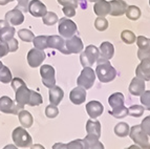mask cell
<instances>
[{"label":"cell","mask_w":150,"mask_h":149,"mask_svg":"<svg viewBox=\"0 0 150 149\" xmlns=\"http://www.w3.org/2000/svg\"><path fill=\"white\" fill-rule=\"evenodd\" d=\"M96 76L102 83L111 82L117 77V70L110 64L109 60L100 57L97 60V68H96Z\"/></svg>","instance_id":"obj_1"},{"label":"cell","mask_w":150,"mask_h":149,"mask_svg":"<svg viewBox=\"0 0 150 149\" xmlns=\"http://www.w3.org/2000/svg\"><path fill=\"white\" fill-rule=\"evenodd\" d=\"M108 104L112 108L109 114L117 119H123L128 116V109L124 106V96L121 92H115L108 98Z\"/></svg>","instance_id":"obj_2"},{"label":"cell","mask_w":150,"mask_h":149,"mask_svg":"<svg viewBox=\"0 0 150 149\" xmlns=\"http://www.w3.org/2000/svg\"><path fill=\"white\" fill-rule=\"evenodd\" d=\"M129 136L135 144L139 145L141 148L150 149V138L144 130L141 125H134L130 128Z\"/></svg>","instance_id":"obj_3"},{"label":"cell","mask_w":150,"mask_h":149,"mask_svg":"<svg viewBox=\"0 0 150 149\" xmlns=\"http://www.w3.org/2000/svg\"><path fill=\"white\" fill-rule=\"evenodd\" d=\"M80 62L83 67H91V65L97 62L100 56V50L95 45H88L85 47V50L80 53Z\"/></svg>","instance_id":"obj_4"},{"label":"cell","mask_w":150,"mask_h":149,"mask_svg":"<svg viewBox=\"0 0 150 149\" xmlns=\"http://www.w3.org/2000/svg\"><path fill=\"white\" fill-rule=\"evenodd\" d=\"M12 139L17 147L24 148V147L32 146V137L23 127H17L14 129L12 133Z\"/></svg>","instance_id":"obj_5"},{"label":"cell","mask_w":150,"mask_h":149,"mask_svg":"<svg viewBox=\"0 0 150 149\" xmlns=\"http://www.w3.org/2000/svg\"><path fill=\"white\" fill-rule=\"evenodd\" d=\"M77 31H78L77 24L74 22L73 20H70L69 18L65 17V18H61V19L59 20L58 32H59L61 37L68 39V38L73 37L74 35H76Z\"/></svg>","instance_id":"obj_6"},{"label":"cell","mask_w":150,"mask_h":149,"mask_svg":"<svg viewBox=\"0 0 150 149\" xmlns=\"http://www.w3.org/2000/svg\"><path fill=\"white\" fill-rule=\"evenodd\" d=\"M96 81V72L91 67H84L81 72L80 76L78 78L77 83L79 86L85 88V89H89L93 86Z\"/></svg>","instance_id":"obj_7"},{"label":"cell","mask_w":150,"mask_h":149,"mask_svg":"<svg viewBox=\"0 0 150 149\" xmlns=\"http://www.w3.org/2000/svg\"><path fill=\"white\" fill-rule=\"evenodd\" d=\"M23 109V106L17 104L8 96H3L0 98V111L4 114H18Z\"/></svg>","instance_id":"obj_8"},{"label":"cell","mask_w":150,"mask_h":149,"mask_svg":"<svg viewBox=\"0 0 150 149\" xmlns=\"http://www.w3.org/2000/svg\"><path fill=\"white\" fill-rule=\"evenodd\" d=\"M40 74L42 78V83L47 88H52L56 85L55 68L52 65L44 64L40 67Z\"/></svg>","instance_id":"obj_9"},{"label":"cell","mask_w":150,"mask_h":149,"mask_svg":"<svg viewBox=\"0 0 150 149\" xmlns=\"http://www.w3.org/2000/svg\"><path fill=\"white\" fill-rule=\"evenodd\" d=\"M65 50H66V55L80 54L84 50V45H83L81 38L74 35L73 37L66 39L65 40Z\"/></svg>","instance_id":"obj_10"},{"label":"cell","mask_w":150,"mask_h":149,"mask_svg":"<svg viewBox=\"0 0 150 149\" xmlns=\"http://www.w3.org/2000/svg\"><path fill=\"white\" fill-rule=\"evenodd\" d=\"M28 63L30 67L33 68H36V67H39L43 63V61L46 58L44 50H38L36 47L32 48L30 52L28 53Z\"/></svg>","instance_id":"obj_11"},{"label":"cell","mask_w":150,"mask_h":149,"mask_svg":"<svg viewBox=\"0 0 150 149\" xmlns=\"http://www.w3.org/2000/svg\"><path fill=\"white\" fill-rule=\"evenodd\" d=\"M137 45L139 47L138 58L140 60L150 59V39L144 36L137 37Z\"/></svg>","instance_id":"obj_12"},{"label":"cell","mask_w":150,"mask_h":149,"mask_svg":"<svg viewBox=\"0 0 150 149\" xmlns=\"http://www.w3.org/2000/svg\"><path fill=\"white\" fill-rule=\"evenodd\" d=\"M28 13L34 17H43L47 13V9L40 0H32L28 3Z\"/></svg>","instance_id":"obj_13"},{"label":"cell","mask_w":150,"mask_h":149,"mask_svg":"<svg viewBox=\"0 0 150 149\" xmlns=\"http://www.w3.org/2000/svg\"><path fill=\"white\" fill-rule=\"evenodd\" d=\"M5 20H6L11 25L17 26V25H20L23 23V21H24V14H23L20 10L14 8L13 10L8 11V12L5 14Z\"/></svg>","instance_id":"obj_14"},{"label":"cell","mask_w":150,"mask_h":149,"mask_svg":"<svg viewBox=\"0 0 150 149\" xmlns=\"http://www.w3.org/2000/svg\"><path fill=\"white\" fill-rule=\"evenodd\" d=\"M135 74L144 81H150V59L141 60V63L135 70Z\"/></svg>","instance_id":"obj_15"},{"label":"cell","mask_w":150,"mask_h":149,"mask_svg":"<svg viewBox=\"0 0 150 149\" xmlns=\"http://www.w3.org/2000/svg\"><path fill=\"white\" fill-rule=\"evenodd\" d=\"M47 45H48V48H54V50H57L60 53H62V54H64V55H66L65 40L61 36H57V35L48 36Z\"/></svg>","instance_id":"obj_16"},{"label":"cell","mask_w":150,"mask_h":149,"mask_svg":"<svg viewBox=\"0 0 150 149\" xmlns=\"http://www.w3.org/2000/svg\"><path fill=\"white\" fill-rule=\"evenodd\" d=\"M30 89H28L26 85H22L15 90V98H16V103L21 106L24 107V105L28 104V100H30Z\"/></svg>","instance_id":"obj_17"},{"label":"cell","mask_w":150,"mask_h":149,"mask_svg":"<svg viewBox=\"0 0 150 149\" xmlns=\"http://www.w3.org/2000/svg\"><path fill=\"white\" fill-rule=\"evenodd\" d=\"M110 3V13L111 16H122L126 13L127 3L124 0H111Z\"/></svg>","instance_id":"obj_18"},{"label":"cell","mask_w":150,"mask_h":149,"mask_svg":"<svg viewBox=\"0 0 150 149\" xmlns=\"http://www.w3.org/2000/svg\"><path fill=\"white\" fill-rule=\"evenodd\" d=\"M70 101L75 105H80L85 102L86 100V89L81 86L75 87L69 94Z\"/></svg>","instance_id":"obj_19"},{"label":"cell","mask_w":150,"mask_h":149,"mask_svg":"<svg viewBox=\"0 0 150 149\" xmlns=\"http://www.w3.org/2000/svg\"><path fill=\"white\" fill-rule=\"evenodd\" d=\"M104 107L99 101H90L86 104V111L91 119H97L103 114Z\"/></svg>","instance_id":"obj_20"},{"label":"cell","mask_w":150,"mask_h":149,"mask_svg":"<svg viewBox=\"0 0 150 149\" xmlns=\"http://www.w3.org/2000/svg\"><path fill=\"white\" fill-rule=\"evenodd\" d=\"M146 85L145 81L138 77H134L129 85V92L132 96H141L143 92H145Z\"/></svg>","instance_id":"obj_21"},{"label":"cell","mask_w":150,"mask_h":149,"mask_svg":"<svg viewBox=\"0 0 150 149\" xmlns=\"http://www.w3.org/2000/svg\"><path fill=\"white\" fill-rule=\"evenodd\" d=\"M93 12L98 17H106L110 13V3L106 0H98L93 5Z\"/></svg>","instance_id":"obj_22"},{"label":"cell","mask_w":150,"mask_h":149,"mask_svg":"<svg viewBox=\"0 0 150 149\" xmlns=\"http://www.w3.org/2000/svg\"><path fill=\"white\" fill-rule=\"evenodd\" d=\"M48 94H50V104L53 105H59L60 102L63 100V97H64V92L61 87L59 86H54L52 88H50V92H48Z\"/></svg>","instance_id":"obj_23"},{"label":"cell","mask_w":150,"mask_h":149,"mask_svg":"<svg viewBox=\"0 0 150 149\" xmlns=\"http://www.w3.org/2000/svg\"><path fill=\"white\" fill-rule=\"evenodd\" d=\"M99 50H100V57L107 60L111 59L113 57V54H115V47H113L112 43L108 42V41L101 43Z\"/></svg>","instance_id":"obj_24"},{"label":"cell","mask_w":150,"mask_h":149,"mask_svg":"<svg viewBox=\"0 0 150 149\" xmlns=\"http://www.w3.org/2000/svg\"><path fill=\"white\" fill-rule=\"evenodd\" d=\"M86 131L87 134H93L98 138L101 137V123L95 119H90L86 123Z\"/></svg>","instance_id":"obj_25"},{"label":"cell","mask_w":150,"mask_h":149,"mask_svg":"<svg viewBox=\"0 0 150 149\" xmlns=\"http://www.w3.org/2000/svg\"><path fill=\"white\" fill-rule=\"evenodd\" d=\"M18 118H19V121H20L21 125H22L24 128H30L33 125V122H34V119H33L32 114H30L26 110H21L19 114H18Z\"/></svg>","instance_id":"obj_26"},{"label":"cell","mask_w":150,"mask_h":149,"mask_svg":"<svg viewBox=\"0 0 150 149\" xmlns=\"http://www.w3.org/2000/svg\"><path fill=\"white\" fill-rule=\"evenodd\" d=\"M16 30L14 26H4V28H0V41H8L15 36Z\"/></svg>","instance_id":"obj_27"},{"label":"cell","mask_w":150,"mask_h":149,"mask_svg":"<svg viewBox=\"0 0 150 149\" xmlns=\"http://www.w3.org/2000/svg\"><path fill=\"white\" fill-rule=\"evenodd\" d=\"M130 128L129 125L126 122H121L119 124L115 125V133L118 136L119 138H125L129 134Z\"/></svg>","instance_id":"obj_28"},{"label":"cell","mask_w":150,"mask_h":149,"mask_svg":"<svg viewBox=\"0 0 150 149\" xmlns=\"http://www.w3.org/2000/svg\"><path fill=\"white\" fill-rule=\"evenodd\" d=\"M125 14L129 20H131V21H137V20H139L141 17V10H140V8L135 6V5H129V6H127V10H126Z\"/></svg>","instance_id":"obj_29"},{"label":"cell","mask_w":150,"mask_h":149,"mask_svg":"<svg viewBox=\"0 0 150 149\" xmlns=\"http://www.w3.org/2000/svg\"><path fill=\"white\" fill-rule=\"evenodd\" d=\"M47 38H48V36H45V35H41V36L35 37L34 40H33L34 46H35L36 48H38V50H44L45 48H48Z\"/></svg>","instance_id":"obj_30"},{"label":"cell","mask_w":150,"mask_h":149,"mask_svg":"<svg viewBox=\"0 0 150 149\" xmlns=\"http://www.w3.org/2000/svg\"><path fill=\"white\" fill-rule=\"evenodd\" d=\"M68 149H89L90 146L86 142L85 139L83 140H74L67 144Z\"/></svg>","instance_id":"obj_31"},{"label":"cell","mask_w":150,"mask_h":149,"mask_svg":"<svg viewBox=\"0 0 150 149\" xmlns=\"http://www.w3.org/2000/svg\"><path fill=\"white\" fill-rule=\"evenodd\" d=\"M42 21L45 25H47V26H52V25H54L57 22H59V18H58V16H57L56 13L47 12L42 17Z\"/></svg>","instance_id":"obj_32"},{"label":"cell","mask_w":150,"mask_h":149,"mask_svg":"<svg viewBox=\"0 0 150 149\" xmlns=\"http://www.w3.org/2000/svg\"><path fill=\"white\" fill-rule=\"evenodd\" d=\"M121 39L126 44H133V43H135L137 37H135V34L133 32L129 30H125L121 33Z\"/></svg>","instance_id":"obj_33"},{"label":"cell","mask_w":150,"mask_h":149,"mask_svg":"<svg viewBox=\"0 0 150 149\" xmlns=\"http://www.w3.org/2000/svg\"><path fill=\"white\" fill-rule=\"evenodd\" d=\"M12 72H11L10 68L8 66L3 65L2 68L0 70V82L8 84V83H10L12 81Z\"/></svg>","instance_id":"obj_34"},{"label":"cell","mask_w":150,"mask_h":149,"mask_svg":"<svg viewBox=\"0 0 150 149\" xmlns=\"http://www.w3.org/2000/svg\"><path fill=\"white\" fill-rule=\"evenodd\" d=\"M18 37L20 38L22 41H24V42H33V40L35 38V35H34V33L32 31L22 28V30L18 31Z\"/></svg>","instance_id":"obj_35"},{"label":"cell","mask_w":150,"mask_h":149,"mask_svg":"<svg viewBox=\"0 0 150 149\" xmlns=\"http://www.w3.org/2000/svg\"><path fill=\"white\" fill-rule=\"evenodd\" d=\"M43 99L41 97V94L37 92H34V90H30V100H28V105L30 106H37V105L42 104Z\"/></svg>","instance_id":"obj_36"},{"label":"cell","mask_w":150,"mask_h":149,"mask_svg":"<svg viewBox=\"0 0 150 149\" xmlns=\"http://www.w3.org/2000/svg\"><path fill=\"white\" fill-rule=\"evenodd\" d=\"M108 23L107 19L105 17H98L95 20V28H97L99 32H104L108 28Z\"/></svg>","instance_id":"obj_37"},{"label":"cell","mask_w":150,"mask_h":149,"mask_svg":"<svg viewBox=\"0 0 150 149\" xmlns=\"http://www.w3.org/2000/svg\"><path fill=\"white\" fill-rule=\"evenodd\" d=\"M144 109H145L144 106H141V105H131L128 108V114L131 117L139 118L144 114Z\"/></svg>","instance_id":"obj_38"},{"label":"cell","mask_w":150,"mask_h":149,"mask_svg":"<svg viewBox=\"0 0 150 149\" xmlns=\"http://www.w3.org/2000/svg\"><path fill=\"white\" fill-rule=\"evenodd\" d=\"M45 114L50 119H54V118H56L59 114V109H58V107L56 105L50 104L45 108Z\"/></svg>","instance_id":"obj_39"},{"label":"cell","mask_w":150,"mask_h":149,"mask_svg":"<svg viewBox=\"0 0 150 149\" xmlns=\"http://www.w3.org/2000/svg\"><path fill=\"white\" fill-rule=\"evenodd\" d=\"M141 103L145 109L150 111V90H145L141 94Z\"/></svg>","instance_id":"obj_40"},{"label":"cell","mask_w":150,"mask_h":149,"mask_svg":"<svg viewBox=\"0 0 150 149\" xmlns=\"http://www.w3.org/2000/svg\"><path fill=\"white\" fill-rule=\"evenodd\" d=\"M17 1H18V4L16 5L15 8L18 9V10H20L23 14L28 13V3H30V0H17Z\"/></svg>","instance_id":"obj_41"},{"label":"cell","mask_w":150,"mask_h":149,"mask_svg":"<svg viewBox=\"0 0 150 149\" xmlns=\"http://www.w3.org/2000/svg\"><path fill=\"white\" fill-rule=\"evenodd\" d=\"M8 42V50H10V53H14L16 50H18L19 48V43H18V40L15 39V38L13 37L12 39H10Z\"/></svg>","instance_id":"obj_42"},{"label":"cell","mask_w":150,"mask_h":149,"mask_svg":"<svg viewBox=\"0 0 150 149\" xmlns=\"http://www.w3.org/2000/svg\"><path fill=\"white\" fill-rule=\"evenodd\" d=\"M62 12L65 15V17L67 18H71L76 16V8H74V6H63Z\"/></svg>","instance_id":"obj_43"},{"label":"cell","mask_w":150,"mask_h":149,"mask_svg":"<svg viewBox=\"0 0 150 149\" xmlns=\"http://www.w3.org/2000/svg\"><path fill=\"white\" fill-rule=\"evenodd\" d=\"M140 125L142 127V129L150 137V116H148V117H146L145 119L143 120Z\"/></svg>","instance_id":"obj_44"},{"label":"cell","mask_w":150,"mask_h":149,"mask_svg":"<svg viewBox=\"0 0 150 149\" xmlns=\"http://www.w3.org/2000/svg\"><path fill=\"white\" fill-rule=\"evenodd\" d=\"M57 1L62 6H74L77 9V6L79 5L78 0H57Z\"/></svg>","instance_id":"obj_45"},{"label":"cell","mask_w":150,"mask_h":149,"mask_svg":"<svg viewBox=\"0 0 150 149\" xmlns=\"http://www.w3.org/2000/svg\"><path fill=\"white\" fill-rule=\"evenodd\" d=\"M10 53L8 50V45L6 41H0V58L4 57Z\"/></svg>","instance_id":"obj_46"},{"label":"cell","mask_w":150,"mask_h":149,"mask_svg":"<svg viewBox=\"0 0 150 149\" xmlns=\"http://www.w3.org/2000/svg\"><path fill=\"white\" fill-rule=\"evenodd\" d=\"M24 84H25L24 81H23L22 79H20V78H14V79H12V81H11V85H12L14 90H17L19 87Z\"/></svg>","instance_id":"obj_47"},{"label":"cell","mask_w":150,"mask_h":149,"mask_svg":"<svg viewBox=\"0 0 150 149\" xmlns=\"http://www.w3.org/2000/svg\"><path fill=\"white\" fill-rule=\"evenodd\" d=\"M53 149H68L67 144H63V143H56L54 144Z\"/></svg>","instance_id":"obj_48"},{"label":"cell","mask_w":150,"mask_h":149,"mask_svg":"<svg viewBox=\"0 0 150 149\" xmlns=\"http://www.w3.org/2000/svg\"><path fill=\"white\" fill-rule=\"evenodd\" d=\"M89 149H105V148H104V145H103L100 141H98L97 143H95Z\"/></svg>","instance_id":"obj_49"},{"label":"cell","mask_w":150,"mask_h":149,"mask_svg":"<svg viewBox=\"0 0 150 149\" xmlns=\"http://www.w3.org/2000/svg\"><path fill=\"white\" fill-rule=\"evenodd\" d=\"M78 3H79V5L81 6L82 10H86L87 9V2H86L85 0H78Z\"/></svg>","instance_id":"obj_50"},{"label":"cell","mask_w":150,"mask_h":149,"mask_svg":"<svg viewBox=\"0 0 150 149\" xmlns=\"http://www.w3.org/2000/svg\"><path fill=\"white\" fill-rule=\"evenodd\" d=\"M8 25H11V24L5 19L4 20H0V28H4V26H8Z\"/></svg>","instance_id":"obj_51"},{"label":"cell","mask_w":150,"mask_h":149,"mask_svg":"<svg viewBox=\"0 0 150 149\" xmlns=\"http://www.w3.org/2000/svg\"><path fill=\"white\" fill-rule=\"evenodd\" d=\"M30 149H45V148L40 144H35V145H33V146L30 147Z\"/></svg>","instance_id":"obj_52"},{"label":"cell","mask_w":150,"mask_h":149,"mask_svg":"<svg viewBox=\"0 0 150 149\" xmlns=\"http://www.w3.org/2000/svg\"><path fill=\"white\" fill-rule=\"evenodd\" d=\"M12 1H14V0H0V5H6Z\"/></svg>","instance_id":"obj_53"},{"label":"cell","mask_w":150,"mask_h":149,"mask_svg":"<svg viewBox=\"0 0 150 149\" xmlns=\"http://www.w3.org/2000/svg\"><path fill=\"white\" fill-rule=\"evenodd\" d=\"M3 149H18V148H17V146H16V145L10 144V145H6V146H5Z\"/></svg>","instance_id":"obj_54"},{"label":"cell","mask_w":150,"mask_h":149,"mask_svg":"<svg viewBox=\"0 0 150 149\" xmlns=\"http://www.w3.org/2000/svg\"><path fill=\"white\" fill-rule=\"evenodd\" d=\"M125 149H142L139 145L134 144V145H131V146H129L128 148H125Z\"/></svg>","instance_id":"obj_55"},{"label":"cell","mask_w":150,"mask_h":149,"mask_svg":"<svg viewBox=\"0 0 150 149\" xmlns=\"http://www.w3.org/2000/svg\"><path fill=\"white\" fill-rule=\"evenodd\" d=\"M86 2H97L98 0H85Z\"/></svg>","instance_id":"obj_56"},{"label":"cell","mask_w":150,"mask_h":149,"mask_svg":"<svg viewBox=\"0 0 150 149\" xmlns=\"http://www.w3.org/2000/svg\"><path fill=\"white\" fill-rule=\"evenodd\" d=\"M2 66H3L2 62H1V61H0V70H1V68H2Z\"/></svg>","instance_id":"obj_57"},{"label":"cell","mask_w":150,"mask_h":149,"mask_svg":"<svg viewBox=\"0 0 150 149\" xmlns=\"http://www.w3.org/2000/svg\"><path fill=\"white\" fill-rule=\"evenodd\" d=\"M149 5H150V0H149Z\"/></svg>","instance_id":"obj_58"}]
</instances>
